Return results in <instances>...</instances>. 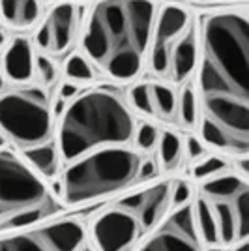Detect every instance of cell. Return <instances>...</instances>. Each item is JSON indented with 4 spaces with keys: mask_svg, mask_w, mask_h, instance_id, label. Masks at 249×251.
Here are the masks:
<instances>
[{
    "mask_svg": "<svg viewBox=\"0 0 249 251\" xmlns=\"http://www.w3.org/2000/svg\"><path fill=\"white\" fill-rule=\"evenodd\" d=\"M56 75L58 70L47 54H34V77H38L43 86L54 83Z\"/></svg>",
    "mask_w": 249,
    "mask_h": 251,
    "instance_id": "obj_26",
    "label": "cell"
},
{
    "mask_svg": "<svg viewBox=\"0 0 249 251\" xmlns=\"http://www.w3.org/2000/svg\"><path fill=\"white\" fill-rule=\"evenodd\" d=\"M62 210L51 184L19 152L0 148V220L26 212H47L52 218H60Z\"/></svg>",
    "mask_w": 249,
    "mask_h": 251,
    "instance_id": "obj_6",
    "label": "cell"
},
{
    "mask_svg": "<svg viewBox=\"0 0 249 251\" xmlns=\"http://www.w3.org/2000/svg\"><path fill=\"white\" fill-rule=\"evenodd\" d=\"M129 101L133 109L148 116L159 120L176 118V94L169 84L156 81H143L133 84L129 90Z\"/></svg>",
    "mask_w": 249,
    "mask_h": 251,
    "instance_id": "obj_14",
    "label": "cell"
},
{
    "mask_svg": "<svg viewBox=\"0 0 249 251\" xmlns=\"http://www.w3.org/2000/svg\"><path fill=\"white\" fill-rule=\"evenodd\" d=\"M218 225L219 248H228L249 240V189L236 197L206 201Z\"/></svg>",
    "mask_w": 249,
    "mask_h": 251,
    "instance_id": "obj_13",
    "label": "cell"
},
{
    "mask_svg": "<svg viewBox=\"0 0 249 251\" xmlns=\"http://www.w3.org/2000/svg\"><path fill=\"white\" fill-rule=\"evenodd\" d=\"M199 118L219 127L242 157L249 152V21L221 11L202 21L197 60Z\"/></svg>",
    "mask_w": 249,
    "mask_h": 251,
    "instance_id": "obj_1",
    "label": "cell"
},
{
    "mask_svg": "<svg viewBox=\"0 0 249 251\" xmlns=\"http://www.w3.org/2000/svg\"><path fill=\"white\" fill-rule=\"evenodd\" d=\"M182 148H184V161H187L189 165H195L197 161H200L202 157H206L210 154L208 148L202 145V141L193 133H189L182 139Z\"/></svg>",
    "mask_w": 249,
    "mask_h": 251,
    "instance_id": "obj_27",
    "label": "cell"
},
{
    "mask_svg": "<svg viewBox=\"0 0 249 251\" xmlns=\"http://www.w3.org/2000/svg\"><path fill=\"white\" fill-rule=\"evenodd\" d=\"M135 126V115L113 90L94 88L77 94L54 122L62 165L101 148L131 147Z\"/></svg>",
    "mask_w": 249,
    "mask_h": 251,
    "instance_id": "obj_3",
    "label": "cell"
},
{
    "mask_svg": "<svg viewBox=\"0 0 249 251\" xmlns=\"http://www.w3.org/2000/svg\"><path fill=\"white\" fill-rule=\"evenodd\" d=\"M228 171H232V165H230L227 157L219 156V154H208L206 157L197 161L195 165H191V178L197 184H200V182H206L210 178L225 175Z\"/></svg>",
    "mask_w": 249,
    "mask_h": 251,
    "instance_id": "obj_22",
    "label": "cell"
},
{
    "mask_svg": "<svg viewBox=\"0 0 249 251\" xmlns=\"http://www.w3.org/2000/svg\"><path fill=\"white\" fill-rule=\"evenodd\" d=\"M56 115L43 86H23L0 94V133L19 152L54 139Z\"/></svg>",
    "mask_w": 249,
    "mask_h": 251,
    "instance_id": "obj_5",
    "label": "cell"
},
{
    "mask_svg": "<svg viewBox=\"0 0 249 251\" xmlns=\"http://www.w3.org/2000/svg\"><path fill=\"white\" fill-rule=\"evenodd\" d=\"M86 242V225L73 216H60L28 229L0 236V251H79Z\"/></svg>",
    "mask_w": 249,
    "mask_h": 251,
    "instance_id": "obj_7",
    "label": "cell"
},
{
    "mask_svg": "<svg viewBox=\"0 0 249 251\" xmlns=\"http://www.w3.org/2000/svg\"><path fill=\"white\" fill-rule=\"evenodd\" d=\"M133 251H206L195 227L193 204L169 210L163 220L145 234Z\"/></svg>",
    "mask_w": 249,
    "mask_h": 251,
    "instance_id": "obj_9",
    "label": "cell"
},
{
    "mask_svg": "<svg viewBox=\"0 0 249 251\" xmlns=\"http://www.w3.org/2000/svg\"><path fill=\"white\" fill-rule=\"evenodd\" d=\"M171 182L173 178H163L148 182L146 186L127 191L113 202L129 212L141 225L143 236L148 234L171 210Z\"/></svg>",
    "mask_w": 249,
    "mask_h": 251,
    "instance_id": "obj_11",
    "label": "cell"
},
{
    "mask_svg": "<svg viewBox=\"0 0 249 251\" xmlns=\"http://www.w3.org/2000/svg\"><path fill=\"white\" fill-rule=\"evenodd\" d=\"M86 225V242L94 251H133L143 238L139 221L113 201L94 214Z\"/></svg>",
    "mask_w": 249,
    "mask_h": 251,
    "instance_id": "obj_8",
    "label": "cell"
},
{
    "mask_svg": "<svg viewBox=\"0 0 249 251\" xmlns=\"http://www.w3.org/2000/svg\"><path fill=\"white\" fill-rule=\"evenodd\" d=\"M157 6L152 0H100L81 36L84 58L105 77L127 83L148 58Z\"/></svg>",
    "mask_w": 249,
    "mask_h": 251,
    "instance_id": "obj_2",
    "label": "cell"
},
{
    "mask_svg": "<svg viewBox=\"0 0 249 251\" xmlns=\"http://www.w3.org/2000/svg\"><path fill=\"white\" fill-rule=\"evenodd\" d=\"M191 25H193V17L189 15V11L180 6H163L161 10H157L148 58H146L150 72L156 77L169 79L173 49Z\"/></svg>",
    "mask_w": 249,
    "mask_h": 251,
    "instance_id": "obj_10",
    "label": "cell"
},
{
    "mask_svg": "<svg viewBox=\"0 0 249 251\" xmlns=\"http://www.w3.org/2000/svg\"><path fill=\"white\" fill-rule=\"evenodd\" d=\"M4 45H6V30L0 26V49H2Z\"/></svg>",
    "mask_w": 249,
    "mask_h": 251,
    "instance_id": "obj_29",
    "label": "cell"
},
{
    "mask_svg": "<svg viewBox=\"0 0 249 251\" xmlns=\"http://www.w3.org/2000/svg\"><path fill=\"white\" fill-rule=\"evenodd\" d=\"M79 30V8L72 2L52 6L45 21L36 30V45L47 54L62 56L70 51Z\"/></svg>",
    "mask_w": 249,
    "mask_h": 251,
    "instance_id": "obj_12",
    "label": "cell"
},
{
    "mask_svg": "<svg viewBox=\"0 0 249 251\" xmlns=\"http://www.w3.org/2000/svg\"><path fill=\"white\" fill-rule=\"evenodd\" d=\"M40 0H0V19L13 30H28L40 21Z\"/></svg>",
    "mask_w": 249,
    "mask_h": 251,
    "instance_id": "obj_17",
    "label": "cell"
},
{
    "mask_svg": "<svg viewBox=\"0 0 249 251\" xmlns=\"http://www.w3.org/2000/svg\"><path fill=\"white\" fill-rule=\"evenodd\" d=\"M4 83H6V81H4V74H2V70H0V94L4 92Z\"/></svg>",
    "mask_w": 249,
    "mask_h": 251,
    "instance_id": "obj_31",
    "label": "cell"
},
{
    "mask_svg": "<svg viewBox=\"0 0 249 251\" xmlns=\"http://www.w3.org/2000/svg\"><path fill=\"white\" fill-rule=\"evenodd\" d=\"M159 133L161 129L152 122H137L133 139H131V148L137 150L141 156H154Z\"/></svg>",
    "mask_w": 249,
    "mask_h": 251,
    "instance_id": "obj_23",
    "label": "cell"
},
{
    "mask_svg": "<svg viewBox=\"0 0 249 251\" xmlns=\"http://www.w3.org/2000/svg\"><path fill=\"white\" fill-rule=\"evenodd\" d=\"M143 156L131 147H111L66 163L58 175L56 199L62 208H81L118 199L139 186Z\"/></svg>",
    "mask_w": 249,
    "mask_h": 251,
    "instance_id": "obj_4",
    "label": "cell"
},
{
    "mask_svg": "<svg viewBox=\"0 0 249 251\" xmlns=\"http://www.w3.org/2000/svg\"><path fill=\"white\" fill-rule=\"evenodd\" d=\"M2 74L11 83H30L34 79V49L26 36H15L2 56Z\"/></svg>",
    "mask_w": 249,
    "mask_h": 251,
    "instance_id": "obj_15",
    "label": "cell"
},
{
    "mask_svg": "<svg viewBox=\"0 0 249 251\" xmlns=\"http://www.w3.org/2000/svg\"><path fill=\"white\" fill-rule=\"evenodd\" d=\"M79 94V88H77V84L70 83V81H64L60 86H58V92H56V103H54V107L62 103H68V101H72L75 96Z\"/></svg>",
    "mask_w": 249,
    "mask_h": 251,
    "instance_id": "obj_28",
    "label": "cell"
},
{
    "mask_svg": "<svg viewBox=\"0 0 249 251\" xmlns=\"http://www.w3.org/2000/svg\"><path fill=\"white\" fill-rule=\"evenodd\" d=\"M199 60V32L195 28V23L187 28L182 38L173 49L171 54V66H169V79L173 83H184L197 70Z\"/></svg>",
    "mask_w": 249,
    "mask_h": 251,
    "instance_id": "obj_16",
    "label": "cell"
},
{
    "mask_svg": "<svg viewBox=\"0 0 249 251\" xmlns=\"http://www.w3.org/2000/svg\"><path fill=\"white\" fill-rule=\"evenodd\" d=\"M154 157H156L159 173H171V171L178 169L182 165V161H184L182 137L178 135L176 131L161 129Z\"/></svg>",
    "mask_w": 249,
    "mask_h": 251,
    "instance_id": "obj_19",
    "label": "cell"
},
{
    "mask_svg": "<svg viewBox=\"0 0 249 251\" xmlns=\"http://www.w3.org/2000/svg\"><path fill=\"white\" fill-rule=\"evenodd\" d=\"M176 120L186 129H195L199 124V98L191 84H186L176 96Z\"/></svg>",
    "mask_w": 249,
    "mask_h": 251,
    "instance_id": "obj_21",
    "label": "cell"
},
{
    "mask_svg": "<svg viewBox=\"0 0 249 251\" xmlns=\"http://www.w3.org/2000/svg\"><path fill=\"white\" fill-rule=\"evenodd\" d=\"M79 251H94V248L90 246V244H88V242H84L83 246L79 248Z\"/></svg>",
    "mask_w": 249,
    "mask_h": 251,
    "instance_id": "obj_30",
    "label": "cell"
},
{
    "mask_svg": "<svg viewBox=\"0 0 249 251\" xmlns=\"http://www.w3.org/2000/svg\"><path fill=\"white\" fill-rule=\"evenodd\" d=\"M19 154L47 182L58 178L60 171H62V159H60V154H58L54 139L49 141V143H45V145H40V147L26 148V150H23Z\"/></svg>",
    "mask_w": 249,
    "mask_h": 251,
    "instance_id": "obj_18",
    "label": "cell"
},
{
    "mask_svg": "<svg viewBox=\"0 0 249 251\" xmlns=\"http://www.w3.org/2000/svg\"><path fill=\"white\" fill-rule=\"evenodd\" d=\"M64 75H66V79L70 81V83H92L96 81V77H98V72L94 70V66L86 58H84V54L81 52H75L72 54L66 64H64Z\"/></svg>",
    "mask_w": 249,
    "mask_h": 251,
    "instance_id": "obj_24",
    "label": "cell"
},
{
    "mask_svg": "<svg viewBox=\"0 0 249 251\" xmlns=\"http://www.w3.org/2000/svg\"><path fill=\"white\" fill-rule=\"evenodd\" d=\"M193 218H195V227L200 236V240L204 244V248H219V236H218V225H216V218L214 212L210 208L206 201L199 197L197 193L193 195Z\"/></svg>",
    "mask_w": 249,
    "mask_h": 251,
    "instance_id": "obj_20",
    "label": "cell"
},
{
    "mask_svg": "<svg viewBox=\"0 0 249 251\" xmlns=\"http://www.w3.org/2000/svg\"><path fill=\"white\" fill-rule=\"evenodd\" d=\"M206 251H227L225 248H208Z\"/></svg>",
    "mask_w": 249,
    "mask_h": 251,
    "instance_id": "obj_32",
    "label": "cell"
},
{
    "mask_svg": "<svg viewBox=\"0 0 249 251\" xmlns=\"http://www.w3.org/2000/svg\"><path fill=\"white\" fill-rule=\"evenodd\" d=\"M193 195H195V189L191 186V182H187L186 178H173V182H171V210L191 202Z\"/></svg>",
    "mask_w": 249,
    "mask_h": 251,
    "instance_id": "obj_25",
    "label": "cell"
},
{
    "mask_svg": "<svg viewBox=\"0 0 249 251\" xmlns=\"http://www.w3.org/2000/svg\"><path fill=\"white\" fill-rule=\"evenodd\" d=\"M40 2H45V4H47V2H52V0H40Z\"/></svg>",
    "mask_w": 249,
    "mask_h": 251,
    "instance_id": "obj_33",
    "label": "cell"
}]
</instances>
